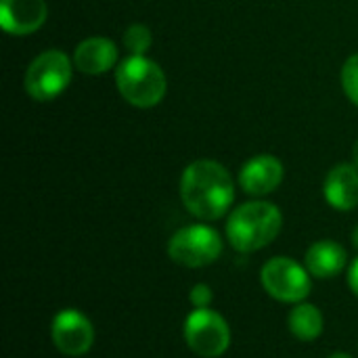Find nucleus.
Segmentation results:
<instances>
[{
  "mask_svg": "<svg viewBox=\"0 0 358 358\" xmlns=\"http://www.w3.org/2000/svg\"><path fill=\"white\" fill-rule=\"evenodd\" d=\"M189 300H191L193 308H210V304L214 302V292L208 283H197V285H193Z\"/></svg>",
  "mask_w": 358,
  "mask_h": 358,
  "instance_id": "obj_17",
  "label": "nucleus"
},
{
  "mask_svg": "<svg viewBox=\"0 0 358 358\" xmlns=\"http://www.w3.org/2000/svg\"><path fill=\"white\" fill-rule=\"evenodd\" d=\"M222 254V239L218 231L206 224H189L178 229L170 243L168 256L187 268H201L214 264Z\"/></svg>",
  "mask_w": 358,
  "mask_h": 358,
  "instance_id": "obj_5",
  "label": "nucleus"
},
{
  "mask_svg": "<svg viewBox=\"0 0 358 358\" xmlns=\"http://www.w3.org/2000/svg\"><path fill=\"white\" fill-rule=\"evenodd\" d=\"M323 315L315 304L300 302L294 304V308L287 315V327L300 342H315L323 334Z\"/></svg>",
  "mask_w": 358,
  "mask_h": 358,
  "instance_id": "obj_14",
  "label": "nucleus"
},
{
  "mask_svg": "<svg viewBox=\"0 0 358 358\" xmlns=\"http://www.w3.org/2000/svg\"><path fill=\"white\" fill-rule=\"evenodd\" d=\"M283 227L281 210L268 201H248L239 206L227 222V237L233 250L254 254L277 239Z\"/></svg>",
  "mask_w": 358,
  "mask_h": 358,
  "instance_id": "obj_2",
  "label": "nucleus"
},
{
  "mask_svg": "<svg viewBox=\"0 0 358 358\" xmlns=\"http://www.w3.org/2000/svg\"><path fill=\"white\" fill-rule=\"evenodd\" d=\"M76 67L84 73L96 76L109 71L117 61V48L107 38H88L78 44L73 55Z\"/></svg>",
  "mask_w": 358,
  "mask_h": 358,
  "instance_id": "obj_13",
  "label": "nucleus"
},
{
  "mask_svg": "<svg viewBox=\"0 0 358 358\" xmlns=\"http://www.w3.org/2000/svg\"><path fill=\"white\" fill-rule=\"evenodd\" d=\"M348 264V252L331 239L317 241L308 248L304 256V266L315 279H334L338 277Z\"/></svg>",
  "mask_w": 358,
  "mask_h": 358,
  "instance_id": "obj_12",
  "label": "nucleus"
},
{
  "mask_svg": "<svg viewBox=\"0 0 358 358\" xmlns=\"http://www.w3.org/2000/svg\"><path fill=\"white\" fill-rule=\"evenodd\" d=\"M342 84L348 94V99L358 105V55H352L342 69Z\"/></svg>",
  "mask_w": 358,
  "mask_h": 358,
  "instance_id": "obj_16",
  "label": "nucleus"
},
{
  "mask_svg": "<svg viewBox=\"0 0 358 358\" xmlns=\"http://www.w3.org/2000/svg\"><path fill=\"white\" fill-rule=\"evenodd\" d=\"M187 346L201 358L222 357L231 346V327L222 315L212 308H195L182 325Z\"/></svg>",
  "mask_w": 358,
  "mask_h": 358,
  "instance_id": "obj_6",
  "label": "nucleus"
},
{
  "mask_svg": "<svg viewBox=\"0 0 358 358\" xmlns=\"http://www.w3.org/2000/svg\"><path fill=\"white\" fill-rule=\"evenodd\" d=\"M44 0H0V23L13 36H27L46 21Z\"/></svg>",
  "mask_w": 358,
  "mask_h": 358,
  "instance_id": "obj_10",
  "label": "nucleus"
},
{
  "mask_svg": "<svg viewBox=\"0 0 358 358\" xmlns=\"http://www.w3.org/2000/svg\"><path fill=\"white\" fill-rule=\"evenodd\" d=\"M352 245L358 250V224L355 227V231H352Z\"/></svg>",
  "mask_w": 358,
  "mask_h": 358,
  "instance_id": "obj_19",
  "label": "nucleus"
},
{
  "mask_svg": "<svg viewBox=\"0 0 358 358\" xmlns=\"http://www.w3.org/2000/svg\"><path fill=\"white\" fill-rule=\"evenodd\" d=\"M306 266L289 256H275L264 262L260 271V281L264 292L285 304H300L313 292V281Z\"/></svg>",
  "mask_w": 358,
  "mask_h": 358,
  "instance_id": "obj_4",
  "label": "nucleus"
},
{
  "mask_svg": "<svg viewBox=\"0 0 358 358\" xmlns=\"http://www.w3.org/2000/svg\"><path fill=\"white\" fill-rule=\"evenodd\" d=\"M115 84L120 94L130 105L143 109L155 107L164 99L168 88L162 67L143 55H132L120 63L115 71Z\"/></svg>",
  "mask_w": 358,
  "mask_h": 358,
  "instance_id": "obj_3",
  "label": "nucleus"
},
{
  "mask_svg": "<svg viewBox=\"0 0 358 358\" xmlns=\"http://www.w3.org/2000/svg\"><path fill=\"white\" fill-rule=\"evenodd\" d=\"M180 199L195 218L218 220L233 206L235 185L222 164L214 159H197L182 172Z\"/></svg>",
  "mask_w": 358,
  "mask_h": 358,
  "instance_id": "obj_1",
  "label": "nucleus"
},
{
  "mask_svg": "<svg viewBox=\"0 0 358 358\" xmlns=\"http://www.w3.org/2000/svg\"><path fill=\"white\" fill-rule=\"evenodd\" d=\"M325 199L340 212H350L358 206V166L340 164L329 170L323 185Z\"/></svg>",
  "mask_w": 358,
  "mask_h": 358,
  "instance_id": "obj_11",
  "label": "nucleus"
},
{
  "mask_svg": "<svg viewBox=\"0 0 358 358\" xmlns=\"http://www.w3.org/2000/svg\"><path fill=\"white\" fill-rule=\"evenodd\" d=\"M283 174V164L275 155H256L243 164L239 172V185L248 195L262 197L281 185Z\"/></svg>",
  "mask_w": 358,
  "mask_h": 358,
  "instance_id": "obj_9",
  "label": "nucleus"
},
{
  "mask_svg": "<svg viewBox=\"0 0 358 358\" xmlns=\"http://www.w3.org/2000/svg\"><path fill=\"white\" fill-rule=\"evenodd\" d=\"M329 358H352L350 355H346V352H334Z\"/></svg>",
  "mask_w": 358,
  "mask_h": 358,
  "instance_id": "obj_20",
  "label": "nucleus"
},
{
  "mask_svg": "<svg viewBox=\"0 0 358 358\" xmlns=\"http://www.w3.org/2000/svg\"><path fill=\"white\" fill-rule=\"evenodd\" d=\"M50 338L61 355L82 357L94 344V327L78 308H63L50 323Z\"/></svg>",
  "mask_w": 358,
  "mask_h": 358,
  "instance_id": "obj_8",
  "label": "nucleus"
},
{
  "mask_svg": "<svg viewBox=\"0 0 358 358\" xmlns=\"http://www.w3.org/2000/svg\"><path fill=\"white\" fill-rule=\"evenodd\" d=\"M71 80V63L61 50L38 55L25 73V90L34 101L46 103L59 96Z\"/></svg>",
  "mask_w": 358,
  "mask_h": 358,
  "instance_id": "obj_7",
  "label": "nucleus"
},
{
  "mask_svg": "<svg viewBox=\"0 0 358 358\" xmlns=\"http://www.w3.org/2000/svg\"><path fill=\"white\" fill-rule=\"evenodd\" d=\"M153 38H151V29L141 25V23H134L126 29L124 34V46L132 52V55H145L147 48L151 46Z\"/></svg>",
  "mask_w": 358,
  "mask_h": 358,
  "instance_id": "obj_15",
  "label": "nucleus"
},
{
  "mask_svg": "<svg viewBox=\"0 0 358 358\" xmlns=\"http://www.w3.org/2000/svg\"><path fill=\"white\" fill-rule=\"evenodd\" d=\"M352 157H355V166H358V141L355 145V151H352Z\"/></svg>",
  "mask_w": 358,
  "mask_h": 358,
  "instance_id": "obj_21",
  "label": "nucleus"
},
{
  "mask_svg": "<svg viewBox=\"0 0 358 358\" xmlns=\"http://www.w3.org/2000/svg\"><path fill=\"white\" fill-rule=\"evenodd\" d=\"M348 287L352 289V294L358 298V258L348 268Z\"/></svg>",
  "mask_w": 358,
  "mask_h": 358,
  "instance_id": "obj_18",
  "label": "nucleus"
}]
</instances>
